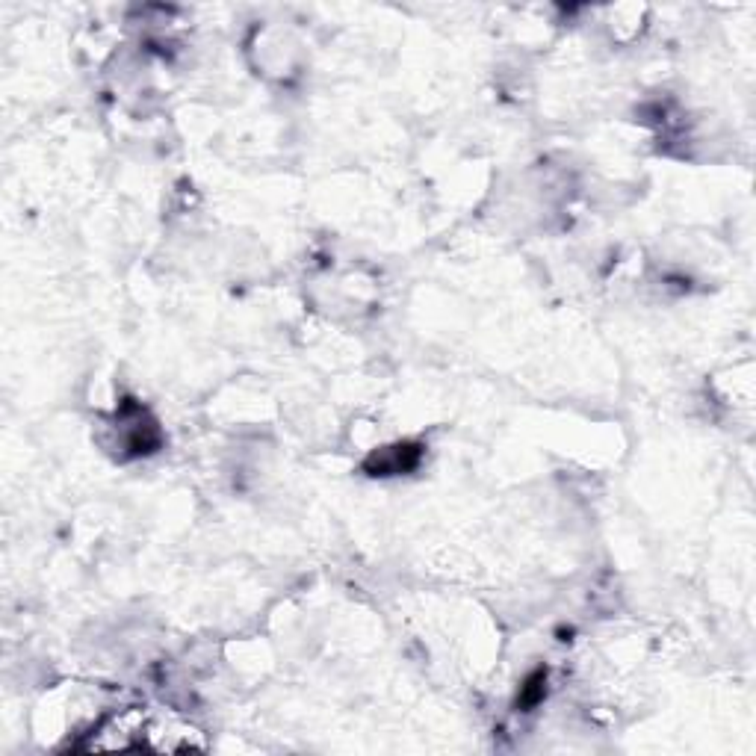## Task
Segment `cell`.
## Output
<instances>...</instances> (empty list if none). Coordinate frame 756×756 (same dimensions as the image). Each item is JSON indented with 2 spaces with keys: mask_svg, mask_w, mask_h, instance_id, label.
<instances>
[{
  "mask_svg": "<svg viewBox=\"0 0 756 756\" xmlns=\"http://www.w3.org/2000/svg\"><path fill=\"white\" fill-rule=\"evenodd\" d=\"M544 686H547V674H544V671L532 674V677L526 680V686H523L520 706H532V703H538V700L544 697Z\"/></svg>",
  "mask_w": 756,
  "mask_h": 756,
  "instance_id": "3",
  "label": "cell"
},
{
  "mask_svg": "<svg viewBox=\"0 0 756 756\" xmlns=\"http://www.w3.org/2000/svg\"><path fill=\"white\" fill-rule=\"evenodd\" d=\"M423 449L414 443H399L393 449H381L367 461V470H373V476H390V473H408L417 467Z\"/></svg>",
  "mask_w": 756,
  "mask_h": 756,
  "instance_id": "2",
  "label": "cell"
},
{
  "mask_svg": "<svg viewBox=\"0 0 756 756\" xmlns=\"http://www.w3.org/2000/svg\"><path fill=\"white\" fill-rule=\"evenodd\" d=\"M77 751H145V754H178V751H204L201 733L189 727L160 724L145 712L133 709L125 715L107 718L98 730L86 733V742Z\"/></svg>",
  "mask_w": 756,
  "mask_h": 756,
  "instance_id": "1",
  "label": "cell"
}]
</instances>
